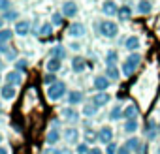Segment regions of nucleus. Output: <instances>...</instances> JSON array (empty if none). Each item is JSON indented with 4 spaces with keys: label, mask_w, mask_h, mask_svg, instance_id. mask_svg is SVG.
I'll return each instance as SVG.
<instances>
[{
    "label": "nucleus",
    "mask_w": 160,
    "mask_h": 154,
    "mask_svg": "<svg viewBox=\"0 0 160 154\" xmlns=\"http://www.w3.org/2000/svg\"><path fill=\"white\" fill-rule=\"evenodd\" d=\"M139 62H141V56L139 55H136V53H132L128 58H124V62H122V75H132L134 71H136V68L139 66Z\"/></svg>",
    "instance_id": "nucleus-1"
},
{
    "label": "nucleus",
    "mask_w": 160,
    "mask_h": 154,
    "mask_svg": "<svg viewBox=\"0 0 160 154\" xmlns=\"http://www.w3.org/2000/svg\"><path fill=\"white\" fill-rule=\"evenodd\" d=\"M64 94H66V85H64L62 81H57V83H53L51 87H47V98L53 100V102L60 100Z\"/></svg>",
    "instance_id": "nucleus-2"
},
{
    "label": "nucleus",
    "mask_w": 160,
    "mask_h": 154,
    "mask_svg": "<svg viewBox=\"0 0 160 154\" xmlns=\"http://www.w3.org/2000/svg\"><path fill=\"white\" fill-rule=\"evenodd\" d=\"M100 32L106 36V38H115L119 34V26L113 23V21H104L100 25Z\"/></svg>",
    "instance_id": "nucleus-3"
},
{
    "label": "nucleus",
    "mask_w": 160,
    "mask_h": 154,
    "mask_svg": "<svg viewBox=\"0 0 160 154\" xmlns=\"http://www.w3.org/2000/svg\"><path fill=\"white\" fill-rule=\"evenodd\" d=\"M15 94H17V89L15 87H12V85H4L2 89H0V96H2L4 100H13L15 98Z\"/></svg>",
    "instance_id": "nucleus-4"
},
{
    "label": "nucleus",
    "mask_w": 160,
    "mask_h": 154,
    "mask_svg": "<svg viewBox=\"0 0 160 154\" xmlns=\"http://www.w3.org/2000/svg\"><path fill=\"white\" fill-rule=\"evenodd\" d=\"M94 89L96 90H100V92H104L108 87H109V79H108V77H104V75H98V77H94Z\"/></svg>",
    "instance_id": "nucleus-5"
},
{
    "label": "nucleus",
    "mask_w": 160,
    "mask_h": 154,
    "mask_svg": "<svg viewBox=\"0 0 160 154\" xmlns=\"http://www.w3.org/2000/svg\"><path fill=\"white\" fill-rule=\"evenodd\" d=\"M109 100H111V96H109V94L100 92V94H96V96L92 98V103H94L96 107H104V105H108V103H109Z\"/></svg>",
    "instance_id": "nucleus-6"
},
{
    "label": "nucleus",
    "mask_w": 160,
    "mask_h": 154,
    "mask_svg": "<svg viewBox=\"0 0 160 154\" xmlns=\"http://www.w3.org/2000/svg\"><path fill=\"white\" fill-rule=\"evenodd\" d=\"M138 115H139V109H138L136 105H128V107L122 111V118H126V120H136Z\"/></svg>",
    "instance_id": "nucleus-7"
},
{
    "label": "nucleus",
    "mask_w": 160,
    "mask_h": 154,
    "mask_svg": "<svg viewBox=\"0 0 160 154\" xmlns=\"http://www.w3.org/2000/svg\"><path fill=\"white\" fill-rule=\"evenodd\" d=\"M6 81H8V85L15 87V85H21L23 77H21V73H19V71H10V73H6Z\"/></svg>",
    "instance_id": "nucleus-8"
},
{
    "label": "nucleus",
    "mask_w": 160,
    "mask_h": 154,
    "mask_svg": "<svg viewBox=\"0 0 160 154\" xmlns=\"http://www.w3.org/2000/svg\"><path fill=\"white\" fill-rule=\"evenodd\" d=\"M62 13H64L66 17L77 15V4H73V2H64V4H62Z\"/></svg>",
    "instance_id": "nucleus-9"
},
{
    "label": "nucleus",
    "mask_w": 160,
    "mask_h": 154,
    "mask_svg": "<svg viewBox=\"0 0 160 154\" xmlns=\"http://www.w3.org/2000/svg\"><path fill=\"white\" fill-rule=\"evenodd\" d=\"M98 139H100L102 143H106V145H109V143H111V139H113V132H111V128H108V126H104V128L100 130V135H98Z\"/></svg>",
    "instance_id": "nucleus-10"
},
{
    "label": "nucleus",
    "mask_w": 160,
    "mask_h": 154,
    "mask_svg": "<svg viewBox=\"0 0 160 154\" xmlns=\"http://www.w3.org/2000/svg\"><path fill=\"white\" fill-rule=\"evenodd\" d=\"M28 30H30V23H28V21H19V23L15 25V34H17V36H27Z\"/></svg>",
    "instance_id": "nucleus-11"
},
{
    "label": "nucleus",
    "mask_w": 160,
    "mask_h": 154,
    "mask_svg": "<svg viewBox=\"0 0 160 154\" xmlns=\"http://www.w3.org/2000/svg\"><path fill=\"white\" fill-rule=\"evenodd\" d=\"M85 68H87V64H85V60H83L81 56H75V58L72 60V70H73V71L81 73V71H85Z\"/></svg>",
    "instance_id": "nucleus-12"
},
{
    "label": "nucleus",
    "mask_w": 160,
    "mask_h": 154,
    "mask_svg": "<svg viewBox=\"0 0 160 154\" xmlns=\"http://www.w3.org/2000/svg\"><path fill=\"white\" fill-rule=\"evenodd\" d=\"M60 66H62V60H58V58H49V60H47V64H45V68H47V71H49V73L58 71V70H60Z\"/></svg>",
    "instance_id": "nucleus-13"
},
{
    "label": "nucleus",
    "mask_w": 160,
    "mask_h": 154,
    "mask_svg": "<svg viewBox=\"0 0 160 154\" xmlns=\"http://www.w3.org/2000/svg\"><path fill=\"white\" fill-rule=\"evenodd\" d=\"M68 34H70V36H73V38H75V36L79 38V36H83V34H85V26H83L81 23L72 25V26H70V30H68Z\"/></svg>",
    "instance_id": "nucleus-14"
},
{
    "label": "nucleus",
    "mask_w": 160,
    "mask_h": 154,
    "mask_svg": "<svg viewBox=\"0 0 160 154\" xmlns=\"http://www.w3.org/2000/svg\"><path fill=\"white\" fill-rule=\"evenodd\" d=\"M138 128H139L138 118H136V120H126V122H124V126H122V130H124L126 133H134V132H138Z\"/></svg>",
    "instance_id": "nucleus-15"
},
{
    "label": "nucleus",
    "mask_w": 160,
    "mask_h": 154,
    "mask_svg": "<svg viewBox=\"0 0 160 154\" xmlns=\"http://www.w3.org/2000/svg\"><path fill=\"white\" fill-rule=\"evenodd\" d=\"M126 147H128L130 150H134V152H141V141H139L138 137H130V139L126 141Z\"/></svg>",
    "instance_id": "nucleus-16"
},
{
    "label": "nucleus",
    "mask_w": 160,
    "mask_h": 154,
    "mask_svg": "<svg viewBox=\"0 0 160 154\" xmlns=\"http://www.w3.org/2000/svg\"><path fill=\"white\" fill-rule=\"evenodd\" d=\"M68 102H70L72 105H75V103H81V102H83V92H79V90H73V92H70V96H68Z\"/></svg>",
    "instance_id": "nucleus-17"
},
{
    "label": "nucleus",
    "mask_w": 160,
    "mask_h": 154,
    "mask_svg": "<svg viewBox=\"0 0 160 154\" xmlns=\"http://www.w3.org/2000/svg\"><path fill=\"white\" fill-rule=\"evenodd\" d=\"M151 12H152V4H151V2H138V13L147 15V13H151Z\"/></svg>",
    "instance_id": "nucleus-18"
},
{
    "label": "nucleus",
    "mask_w": 160,
    "mask_h": 154,
    "mask_svg": "<svg viewBox=\"0 0 160 154\" xmlns=\"http://www.w3.org/2000/svg\"><path fill=\"white\" fill-rule=\"evenodd\" d=\"M64 55H66V51H64V47H62V45H57V47H53V49H51V58H58V60H62V58H64Z\"/></svg>",
    "instance_id": "nucleus-19"
},
{
    "label": "nucleus",
    "mask_w": 160,
    "mask_h": 154,
    "mask_svg": "<svg viewBox=\"0 0 160 154\" xmlns=\"http://www.w3.org/2000/svg\"><path fill=\"white\" fill-rule=\"evenodd\" d=\"M66 120H70V122H73V120H77V113L72 109V107H66V109H62V113H60Z\"/></svg>",
    "instance_id": "nucleus-20"
},
{
    "label": "nucleus",
    "mask_w": 160,
    "mask_h": 154,
    "mask_svg": "<svg viewBox=\"0 0 160 154\" xmlns=\"http://www.w3.org/2000/svg\"><path fill=\"white\" fill-rule=\"evenodd\" d=\"M126 49H130V51H136L138 47H139V40H138V36H130L128 40H126Z\"/></svg>",
    "instance_id": "nucleus-21"
},
{
    "label": "nucleus",
    "mask_w": 160,
    "mask_h": 154,
    "mask_svg": "<svg viewBox=\"0 0 160 154\" xmlns=\"http://www.w3.org/2000/svg\"><path fill=\"white\" fill-rule=\"evenodd\" d=\"M156 133H158V126H156L152 120H149V124H147V137H149V139H154Z\"/></svg>",
    "instance_id": "nucleus-22"
},
{
    "label": "nucleus",
    "mask_w": 160,
    "mask_h": 154,
    "mask_svg": "<svg viewBox=\"0 0 160 154\" xmlns=\"http://www.w3.org/2000/svg\"><path fill=\"white\" fill-rule=\"evenodd\" d=\"M104 12H106V15H115V13H119L115 2H106V4H104Z\"/></svg>",
    "instance_id": "nucleus-23"
},
{
    "label": "nucleus",
    "mask_w": 160,
    "mask_h": 154,
    "mask_svg": "<svg viewBox=\"0 0 160 154\" xmlns=\"http://www.w3.org/2000/svg\"><path fill=\"white\" fill-rule=\"evenodd\" d=\"M117 53L115 51H109L108 53V56H106V64H108V68H115V64H117Z\"/></svg>",
    "instance_id": "nucleus-24"
},
{
    "label": "nucleus",
    "mask_w": 160,
    "mask_h": 154,
    "mask_svg": "<svg viewBox=\"0 0 160 154\" xmlns=\"http://www.w3.org/2000/svg\"><path fill=\"white\" fill-rule=\"evenodd\" d=\"M58 139H60V133H58L57 130H49V132H47V143H49V145H55Z\"/></svg>",
    "instance_id": "nucleus-25"
},
{
    "label": "nucleus",
    "mask_w": 160,
    "mask_h": 154,
    "mask_svg": "<svg viewBox=\"0 0 160 154\" xmlns=\"http://www.w3.org/2000/svg\"><path fill=\"white\" fill-rule=\"evenodd\" d=\"M12 36H13V32L12 30H0V43H8L10 40H12Z\"/></svg>",
    "instance_id": "nucleus-26"
},
{
    "label": "nucleus",
    "mask_w": 160,
    "mask_h": 154,
    "mask_svg": "<svg viewBox=\"0 0 160 154\" xmlns=\"http://www.w3.org/2000/svg\"><path fill=\"white\" fill-rule=\"evenodd\" d=\"M130 15H132V10H130L128 6H122V8H119V17H121L122 21L130 19Z\"/></svg>",
    "instance_id": "nucleus-27"
},
{
    "label": "nucleus",
    "mask_w": 160,
    "mask_h": 154,
    "mask_svg": "<svg viewBox=\"0 0 160 154\" xmlns=\"http://www.w3.org/2000/svg\"><path fill=\"white\" fill-rule=\"evenodd\" d=\"M109 118H111V120H119V118H122V109H121L119 105H117V107H113V109H111Z\"/></svg>",
    "instance_id": "nucleus-28"
},
{
    "label": "nucleus",
    "mask_w": 160,
    "mask_h": 154,
    "mask_svg": "<svg viewBox=\"0 0 160 154\" xmlns=\"http://www.w3.org/2000/svg\"><path fill=\"white\" fill-rule=\"evenodd\" d=\"M75 133H77V130H73V128H68V130L64 132V137H66V141L73 143V141H75Z\"/></svg>",
    "instance_id": "nucleus-29"
},
{
    "label": "nucleus",
    "mask_w": 160,
    "mask_h": 154,
    "mask_svg": "<svg viewBox=\"0 0 160 154\" xmlns=\"http://www.w3.org/2000/svg\"><path fill=\"white\" fill-rule=\"evenodd\" d=\"M106 73H108L109 79H113V81H115V79H119V70H117V68H108V71H106Z\"/></svg>",
    "instance_id": "nucleus-30"
},
{
    "label": "nucleus",
    "mask_w": 160,
    "mask_h": 154,
    "mask_svg": "<svg viewBox=\"0 0 160 154\" xmlns=\"http://www.w3.org/2000/svg\"><path fill=\"white\" fill-rule=\"evenodd\" d=\"M43 83H45V85H49V87H51L53 83H57V81H55V75H53V73H45V77H43Z\"/></svg>",
    "instance_id": "nucleus-31"
},
{
    "label": "nucleus",
    "mask_w": 160,
    "mask_h": 154,
    "mask_svg": "<svg viewBox=\"0 0 160 154\" xmlns=\"http://www.w3.org/2000/svg\"><path fill=\"white\" fill-rule=\"evenodd\" d=\"M4 19H10V21L17 19V12H15V10H8V12H4Z\"/></svg>",
    "instance_id": "nucleus-32"
},
{
    "label": "nucleus",
    "mask_w": 160,
    "mask_h": 154,
    "mask_svg": "<svg viewBox=\"0 0 160 154\" xmlns=\"http://www.w3.org/2000/svg\"><path fill=\"white\" fill-rule=\"evenodd\" d=\"M83 113H85L87 117H92V115L96 113V105H85V109H83Z\"/></svg>",
    "instance_id": "nucleus-33"
},
{
    "label": "nucleus",
    "mask_w": 160,
    "mask_h": 154,
    "mask_svg": "<svg viewBox=\"0 0 160 154\" xmlns=\"http://www.w3.org/2000/svg\"><path fill=\"white\" fill-rule=\"evenodd\" d=\"M77 154H89V148H87V145H85V143L77 145Z\"/></svg>",
    "instance_id": "nucleus-34"
},
{
    "label": "nucleus",
    "mask_w": 160,
    "mask_h": 154,
    "mask_svg": "<svg viewBox=\"0 0 160 154\" xmlns=\"http://www.w3.org/2000/svg\"><path fill=\"white\" fill-rule=\"evenodd\" d=\"M53 25H62V15L60 13H53Z\"/></svg>",
    "instance_id": "nucleus-35"
},
{
    "label": "nucleus",
    "mask_w": 160,
    "mask_h": 154,
    "mask_svg": "<svg viewBox=\"0 0 160 154\" xmlns=\"http://www.w3.org/2000/svg\"><path fill=\"white\" fill-rule=\"evenodd\" d=\"M40 34H42V36H45V34L49 36V34H51V25H43L42 30H40Z\"/></svg>",
    "instance_id": "nucleus-36"
},
{
    "label": "nucleus",
    "mask_w": 160,
    "mask_h": 154,
    "mask_svg": "<svg viewBox=\"0 0 160 154\" xmlns=\"http://www.w3.org/2000/svg\"><path fill=\"white\" fill-rule=\"evenodd\" d=\"M106 154H117V147H115L113 143H109L108 148H106Z\"/></svg>",
    "instance_id": "nucleus-37"
},
{
    "label": "nucleus",
    "mask_w": 160,
    "mask_h": 154,
    "mask_svg": "<svg viewBox=\"0 0 160 154\" xmlns=\"http://www.w3.org/2000/svg\"><path fill=\"white\" fill-rule=\"evenodd\" d=\"M117 154H132V152H130V148L124 145V147H121V148L117 150Z\"/></svg>",
    "instance_id": "nucleus-38"
},
{
    "label": "nucleus",
    "mask_w": 160,
    "mask_h": 154,
    "mask_svg": "<svg viewBox=\"0 0 160 154\" xmlns=\"http://www.w3.org/2000/svg\"><path fill=\"white\" fill-rule=\"evenodd\" d=\"M43 154H62V150H58V148H47Z\"/></svg>",
    "instance_id": "nucleus-39"
},
{
    "label": "nucleus",
    "mask_w": 160,
    "mask_h": 154,
    "mask_svg": "<svg viewBox=\"0 0 160 154\" xmlns=\"http://www.w3.org/2000/svg\"><path fill=\"white\" fill-rule=\"evenodd\" d=\"M0 10H2V12H8V10H10V2H0Z\"/></svg>",
    "instance_id": "nucleus-40"
},
{
    "label": "nucleus",
    "mask_w": 160,
    "mask_h": 154,
    "mask_svg": "<svg viewBox=\"0 0 160 154\" xmlns=\"http://www.w3.org/2000/svg\"><path fill=\"white\" fill-rule=\"evenodd\" d=\"M17 68H19V70H25V68H27V62H25V60H21V62L17 64Z\"/></svg>",
    "instance_id": "nucleus-41"
},
{
    "label": "nucleus",
    "mask_w": 160,
    "mask_h": 154,
    "mask_svg": "<svg viewBox=\"0 0 160 154\" xmlns=\"http://www.w3.org/2000/svg\"><path fill=\"white\" fill-rule=\"evenodd\" d=\"M89 154H102V152H100L98 148H91V150H89Z\"/></svg>",
    "instance_id": "nucleus-42"
},
{
    "label": "nucleus",
    "mask_w": 160,
    "mask_h": 154,
    "mask_svg": "<svg viewBox=\"0 0 160 154\" xmlns=\"http://www.w3.org/2000/svg\"><path fill=\"white\" fill-rule=\"evenodd\" d=\"M0 154H8V148H4V147H0Z\"/></svg>",
    "instance_id": "nucleus-43"
},
{
    "label": "nucleus",
    "mask_w": 160,
    "mask_h": 154,
    "mask_svg": "<svg viewBox=\"0 0 160 154\" xmlns=\"http://www.w3.org/2000/svg\"><path fill=\"white\" fill-rule=\"evenodd\" d=\"M2 23H4V21H2V17H0V28H2Z\"/></svg>",
    "instance_id": "nucleus-44"
},
{
    "label": "nucleus",
    "mask_w": 160,
    "mask_h": 154,
    "mask_svg": "<svg viewBox=\"0 0 160 154\" xmlns=\"http://www.w3.org/2000/svg\"><path fill=\"white\" fill-rule=\"evenodd\" d=\"M0 143H2V133H0Z\"/></svg>",
    "instance_id": "nucleus-45"
},
{
    "label": "nucleus",
    "mask_w": 160,
    "mask_h": 154,
    "mask_svg": "<svg viewBox=\"0 0 160 154\" xmlns=\"http://www.w3.org/2000/svg\"><path fill=\"white\" fill-rule=\"evenodd\" d=\"M158 133H160V124H158Z\"/></svg>",
    "instance_id": "nucleus-46"
},
{
    "label": "nucleus",
    "mask_w": 160,
    "mask_h": 154,
    "mask_svg": "<svg viewBox=\"0 0 160 154\" xmlns=\"http://www.w3.org/2000/svg\"><path fill=\"white\" fill-rule=\"evenodd\" d=\"M0 113H2V105H0Z\"/></svg>",
    "instance_id": "nucleus-47"
}]
</instances>
